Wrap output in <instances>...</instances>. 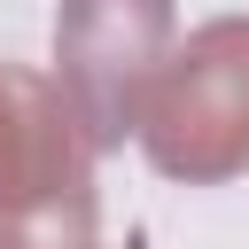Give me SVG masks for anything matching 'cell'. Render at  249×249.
<instances>
[{
	"label": "cell",
	"instance_id": "6da1fadb",
	"mask_svg": "<svg viewBox=\"0 0 249 249\" xmlns=\"http://www.w3.org/2000/svg\"><path fill=\"white\" fill-rule=\"evenodd\" d=\"M148 156L179 179H226L249 163V23L187 39L148 101Z\"/></svg>",
	"mask_w": 249,
	"mask_h": 249
},
{
	"label": "cell",
	"instance_id": "7a4b0ae2",
	"mask_svg": "<svg viewBox=\"0 0 249 249\" xmlns=\"http://www.w3.org/2000/svg\"><path fill=\"white\" fill-rule=\"evenodd\" d=\"M163 31H171V8L163 0H62V23H54L62 86H70L78 117L101 140H117L132 124V101L156 78Z\"/></svg>",
	"mask_w": 249,
	"mask_h": 249
},
{
	"label": "cell",
	"instance_id": "3957f363",
	"mask_svg": "<svg viewBox=\"0 0 249 249\" xmlns=\"http://www.w3.org/2000/svg\"><path fill=\"white\" fill-rule=\"evenodd\" d=\"M62 187H78L70 179V124H62V109L31 78L0 70V210H31V202H47Z\"/></svg>",
	"mask_w": 249,
	"mask_h": 249
}]
</instances>
